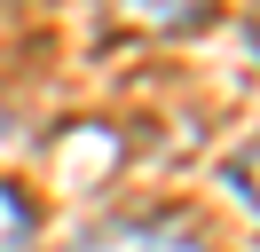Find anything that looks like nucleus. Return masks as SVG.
Here are the masks:
<instances>
[{
  "label": "nucleus",
  "instance_id": "nucleus-2",
  "mask_svg": "<svg viewBox=\"0 0 260 252\" xmlns=\"http://www.w3.org/2000/svg\"><path fill=\"white\" fill-rule=\"evenodd\" d=\"M213 16V0H111L118 32H197Z\"/></svg>",
  "mask_w": 260,
  "mask_h": 252
},
{
  "label": "nucleus",
  "instance_id": "nucleus-3",
  "mask_svg": "<svg viewBox=\"0 0 260 252\" xmlns=\"http://www.w3.org/2000/svg\"><path fill=\"white\" fill-rule=\"evenodd\" d=\"M40 244V213L16 181H0V252H32Z\"/></svg>",
  "mask_w": 260,
  "mask_h": 252
},
{
  "label": "nucleus",
  "instance_id": "nucleus-1",
  "mask_svg": "<svg viewBox=\"0 0 260 252\" xmlns=\"http://www.w3.org/2000/svg\"><path fill=\"white\" fill-rule=\"evenodd\" d=\"M79 252H213V244L181 220H118V229H95Z\"/></svg>",
  "mask_w": 260,
  "mask_h": 252
}]
</instances>
